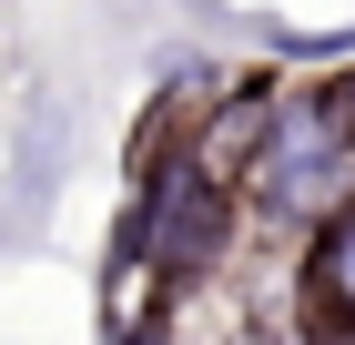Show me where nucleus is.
Returning a JSON list of instances; mask_svg holds the SVG:
<instances>
[{"mask_svg": "<svg viewBox=\"0 0 355 345\" xmlns=\"http://www.w3.org/2000/svg\"><path fill=\"white\" fill-rule=\"evenodd\" d=\"M223 254H234V183L203 173L193 153H153L132 183V213H122V264H142L163 294H183Z\"/></svg>", "mask_w": 355, "mask_h": 345, "instance_id": "nucleus-1", "label": "nucleus"}, {"mask_svg": "<svg viewBox=\"0 0 355 345\" xmlns=\"http://www.w3.org/2000/svg\"><path fill=\"white\" fill-rule=\"evenodd\" d=\"M244 183H254V203H264L274 224H295V234H315V224H335V213L355 203V122H345V102H335V81L284 92L274 142H264V162H254Z\"/></svg>", "mask_w": 355, "mask_h": 345, "instance_id": "nucleus-2", "label": "nucleus"}, {"mask_svg": "<svg viewBox=\"0 0 355 345\" xmlns=\"http://www.w3.org/2000/svg\"><path fill=\"white\" fill-rule=\"evenodd\" d=\"M274 112H284V81H264V71H234L214 92V112L183 133V153L203 162V173H223V183H244L254 162H264V142H274Z\"/></svg>", "mask_w": 355, "mask_h": 345, "instance_id": "nucleus-3", "label": "nucleus"}, {"mask_svg": "<svg viewBox=\"0 0 355 345\" xmlns=\"http://www.w3.org/2000/svg\"><path fill=\"white\" fill-rule=\"evenodd\" d=\"M295 285H304V325H355V203L304 234Z\"/></svg>", "mask_w": 355, "mask_h": 345, "instance_id": "nucleus-4", "label": "nucleus"}, {"mask_svg": "<svg viewBox=\"0 0 355 345\" xmlns=\"http://www.w3.org/2000/svg\"><path fill=\"white\" fill-rule=\"evenodd\" d=\"M122 345H173V335H163V315H142V325H132Z\"/></svg>", "mask_w": 355, "mask_h": 345, "instance_id": "nucleus-5", "label": "nucleus"}, {"mask_svg": "<svg viewBox=\"0 0 355 345\" xmlns=\"http://www.w3.org/2000/svg\"><path fill=\"white\" fill-rule=\"evenodd\" d=\"M335 102H345V122H355V71H335Z\"/></svg>", "mask_w": 355, "mask_h": 345, "instance_id": "nucleus-6", "label": "nucleus"}, {"mask_svg": "<svg viewBox=\"0 0 355 345\" xmlns=\"http://www.w3.org/2000/svg\"><path fill=\"white\" fill-rule=\"evenodd\" d=\"M234 345H284V335H264V325H254V335H234Z\"/></svg>", "mask_w": 355, "mask_h": 345, "instance_id": "nucleus-7", "label": "nucleus"}]
</instances>
